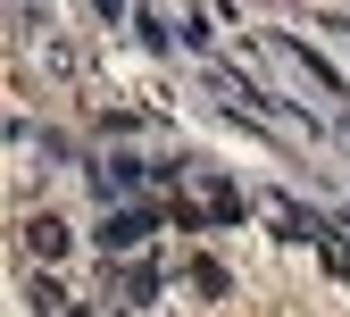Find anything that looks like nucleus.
Segmentation results:
<instances>
[{
	"instance_id": "obj_4",
	"label": "nucleus",
	"mask_w": 350,
	"mask_h": 317,
	"mask_svg": "<svg viewBox=\"0 0 350 317\" xmlns=\"http://www.w3.org/2000/svg\"><path fill=\"white\" fill-rule=\"evenodd\" d=\"M117 284H125V301H134V309H150V301H159V267H142V259H134Z\"/></svg>"
},
{
	"instance_id": "obj_2",
	"label": "nucleus",
	"mask_w": 350,
	"mask_h": 317,
	"mask_svg": "<svg viewBox=\"0 0 350 317\" xmlns=\"http://www.w3.org/2000/svg\"><path fill=\"white\" fill-rule=\"evenodd\" d=\"M25 242H33V259H42V267H59V259L75 251V234H67L59 217H33V225H25Z\"/></svg>"
},
{
	"instance_id": "obj_3",
	"label": "nucleus",
	"mask_w": 350,
	"mask_h": 317,
	"mask_svg": "<svg viewBox=\"0 0 350 317\" xmlns=\"http://www.w3.org/2000/svg\"><path fill=\"white\" fill-rule=\"evenodd\" d=\"M142 184H150L142 159H109V167H100V201H125V192H142Z\"/></svg>"
},
{
	"instance_id": "obj_1",
	"label": "nucleus",
	"mask_w": 350,
	"mask_h": 317,
	"mask_svg": "<svg viewBox=\"0 0 350 317\" xmlns=\"http://www.w3.org/2000/svg\"><path fill=\"white\" fill-rule=\"evenodd\" d=\"M150 234H159V209H117V217L100 225L109 251H134V242H150Z\"/></svg>"
},
{
	"instance_id": "obj_5",
	"label": "nucleus",
	"mask_w": 350,
	"mask_h": 317,
	"mask_svg": "<svg viewBox=\"0 0 350 317\" xmlns=\"http://www.w3.org/2000/svg\"><path fill=\"white\" fill-rule=\"evenodd\" d=\"M134 34L150 42V51H167V42H175V25H167V17H150V9H134Z\"/></svg>"
},
{
	"instance_id": "obj_6",
	"label": "nucleus",
	"mask_w": 350,
	"mask_h": 317,
	"mask_svg": "<svg viewBox=\"0 0 350 317\" xmlns=\"http://www.w3.org/2000/svg\"><path fill=\"white\" fill-rule=\"evenodd\" d=\"M342 125H350V117H342Z\"/></svg>"
}]
</instances>
